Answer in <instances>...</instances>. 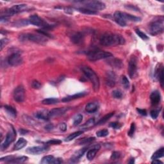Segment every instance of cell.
<instances>
[{"label":"cell","mask_w":164,"mask_h":164,"mask_svg":"<svg viewBox=\"0 0 164 164\" xmlns=\"http://www.w3.org/2000/svg\"><path fill=\"white\" fill-rule=\"evenodd\" d=\"M62 143V141L60 140H58V139H52L48 141L46 144H51V145H56V144H60Z\"/></svg>","instance_id":"cell-48"},{"label":"cell","mask_w":164,"mask_h":164,"mask_svg":"<svg viewBox=\"0 0 164 164\" xmlns=\"http://www.w3.org/2000/svg\"><path fill=\"white\" fill-rule=\"evenodd\" d=\"M87 150V148H83V149L78 150V151H76L75 153V155H74L72 157L71 159V162H77L78 160H80V158H81L84 155V154L85 153Z\"/></svg>","instance_id":"cell-23"},{"label":"cell","mask_w":164,"mask_h":164,"mask_svg":"<svg viewBox=\"0 0 164 164\" xmlns=\"http://www.w3.org/2000/svg\"><path fill=\"white\" fill-rule=\"evenodd\" d=\"M135 123L133 122L132 123V124H131V126H130V129L129 130V132H128V135H129L130 136H132L134 135V133H135Z\"/></svg>","instance_id":"cell-42"},{"label":"cell","mask_w":164,"mask_h":164,"mask_svg":"<svg viewBox=\"0 0 164 164\" xmlns=\"http://www.w3.org/2000/svg\"><path fill=\"white\" fill-rule=\"evenodd\" d=\"M99 42L103 46H116L124 44L126 40L121 35L108 32L101 35Z\"/></svg>","instance_id":"cell-1"},{"label":"cell","mask_w":164,"mask_h":164,"mask_svg":"<svg viewBox=\"0 0 164 164\" xmlns=\"http://www.w3.org/2000/svg\"><path fill=\"white\" fill-rule=\"evenodd\" d=\"M28 142L24 139V138H19V140L17 141V142L15 143L14 147H13V149L14 150H20L21 149H23V147H25L26 146Z\"/></svg>","instance_id":"cell-26"},{"label":"cell","mask_w":164,"mask_h":164,"mask_svg":"<svg viewBox=\"0 0 164 164\" xmlns=\"http://www.w3.org/2000/svg\"><path fill=\"white\" fill-rule=\"evenodd\" d=\"M81 71H83L86 77L91 81L94 91L95 92L99 91L100 86L99 79L94 71L88 66H83L81 68Z\"/></svg>","instance_id":"cell-2"},{"label":"cell","mask_w":164,"mask_h":164,"mask_svg":"<svg viewBox=\"0 0 164 164\" xmlns=\"http://www.w3.org/2000/svg\"><path fill=\"white\" fill-rule=\"evenodd\" d=\"M23 62V58L19 51L13 52L7 58V62L11 66H18Z\"/></svg>","instance_id":"cell-8"},{"label":"cell","mask_w":164,"mask_h":164,"mask_svg":"<svg viewBox=\"0 0 164 164\" xmlns=\"http://www.w3.org/2000/svg\"><path fill=\"white\" fill-rule=\"evenodd\" d=\"M164 30L163 18L159 17L157 20L151 22L149 24V31L153 35H157L163 33Z\"/></svg>","instance_id":"cell-5"},{"label":"cell","mask_w":164,"mask_h":164,"mask_svg":"<svg viewBox=\"0 0 164 164\" xmlns=\"http://www.w3.org/2000/svg\"><path fill=\"white\" fill-rule=\"evenodd\" d=\"M83 133V131H78V132L73 133L72 134H71V135H69L65 139V142L71 141V140H74L75 138H76V137H78V136L81 135Z\"/></svg>","instance_id":"cell-34"},{"label":"cell","mask_w":164,"mask_h":164,"mask_svg":"<svg viewBox=\"0 0 164 164\" xmlns=\"http://www.w3.org/2000/svg\"><path fill=\"white\" fill-rule=\"evenodd\" d=\"M86 95H87V92H79V93H77V94H75L72 95H69V96L63 98L62 101L63 102H69L72 100H75L76 99H79V98L83 97Z\"/></svg>","instance_id":"cell-21"},{"label":"cell","mask_w":164,"mask_h":164,"mask_svg":"<svg viewBox=\"0 0 164 164\" xmlns=\"http://www.w3.org/2000/svg\"><path fill=\"white\" fill-rule=\"evenodd\" d=\"M35 116L37 119H39L44 121H48L50 119V116H49V112L48 110H40L36 112L35 114Z\"/></svg>","instance_id":"cell-24"},{"label":"cell","mask_w":164,"mask_h":164,"mask_svg":"<svg viewBox=\"0 0 164 164\" xmlns=\"http://www.w3.org/2000/svg\"><path fill=\"white\" fill-rule=\"evenodd\" d=\"M101 148V146L99 144H96L94 145L91 149H89L88 151H87V158L89 160H92L94 159V157L96 155L97 151H99Z\"/></svg>","instance_id":"cell-19"},{"label":"cell","mask_w":164,"mask_h":164,"mask_svg":"<svg viewBox=\"0 0 164 164\" xmlns=\"http://www.w3.org/2000/svg\"><path fill=\"white\" fill-rule=\"evenodd\" d=\"M29 24H33V25L37 26L40 28L48 29L51 28L53 26L49 24L47 22L45 21L42 18L40 17L38 15H32L29 17Z\"/></svg>","instance_id":"cell-6"},{"label":"cell","mask_w":164,"mask_h":164,"mask_svg":"<svg viewBox=\"0 0 164 164\" xmlns=\"http://www.w3.org/2000/svg\"><path fill=\"white\" fill-rule=\"evenodd\" d=\"M112 95L116 99H121L122 97V94L121 91H119V90H115L112 92Z\"/></svg>","instance_id":"cell-41"},{"label":"cell","mask_w":164,"mask_h":164,"mask_svg":"<svg viewBox=\"0 0 164 164\" xmlns=\"http://www.w3.org/2000/svg\"><path fill=\"white\" fill-rule=\"evenodd\" d=\"M110 126L112 127V128L115 130H119L122 127V124L121 123L117 122H111L110 124Z\"/></svg>","instance_id":"cell-44"},{"label":"cell","mask_w":164,"mask_h":164,"mask_svg":"<svg viewBox=\"0 0 164 164\" xmlns=\"http://www.w3.org/2000/svg\"><path fill=\"white\" fill-rule=\"evenodd\" d=\"M28 9V5L26 4H18L13 5V7H12L9 10H7V11H5V14L1 15V16H5V17H9L10 16H12L16 13H19L21 12H25Z\"/></svg>","instance_id":"cell-7"},{"label":"cell","mask_w":164,"mask_h":164,"mask_svg":"<svg viewBox=\"0 0 164 164\" xmlns=\"http://www.w3.org/2000/svg\"><path fill=\"white\" fill-rule=\"evenodd\" d=\"M122 15L124 17V19L126 21H132V22H139L140 21L141 19L138 17H136L135 15H131L129 14V13H125V12H122Z\"/></svg>","instance_id":"cell-27"},{"label":"cell","mask_w":164,"mask_h":164,"mask_svg":"<svg viewBox=\"0 0 164 164\" xmlns=\"http://www.w3.org/2000/svg\"><path fill=\"white\" fill-rule=\"evenodd\" d=\"M164 155V148L163 147H161L160 149L157 150V151L155 152L153 155H152L151 159L155 160V159H159V158H162Z\"/></svg>","instance_id":"cell-29"},{"label":"cell","mask_w":164,"mask_h":164,"mask_svg":"<svg viewBox=\"0 0 164 164\" xmlns=\"http://www.w3.org/2000/svg\"><path fill=\"white\" fill-rule=\"evenodd\" d=\"M136 111L138 112V113L139 114L142 115V116H147V111L146 110H144V109H140V108H137L136 109Z\"/></svg>","instance_id":"cell-50"},{"label":"cell","mask_w":164,"mask_h":164,"mask_svg":"<svg viewBox=\"0 0 164 164\" xmlns=\"http://www.w3.org/2000/svg\"><path fill=\"white\" fill-rule=\"evenodd\" d=\"M116 82V75L112 71H108L106 73V76L105 78V83L106 85L113 87L115 86Z\"/></svg>","instance_id":"cell-15"},{"label":"cell","mask_w":164,"mask_h":164,"mask_svg":"<svg viewBox=\"0 0 164 164\" xmlns=\"http://www.w3.org/2000/svg\"><path fill=\"white\" fill-rule=\"evenodd\" d=\"M19 132L21 133V134H22V135H25V134L28 132V131L22 129V130H19Z\"/></svg>","instance_id":"cell-54"},{"label":"cell","mask_w":164,"mask_h":164,"mask_svg":"<svg viewBox=\"0 0 164 164\" xmlns=\"http://www.w3.org/2000/svg\"><path fill=\"white\" fill-rule=\"evenodd\" d=\"M108 130H99L96 133V135L98 136V137H105V136H107L108 135Z\"/></svg>","instance_id":"cell-39"},{"label":"cell","mask_w":164,"mask_h":164,"mask_svg":"<svg viewBox=\"0 0 164 164\" xmlns=\"http://www.w3.org/2000/svg\"><path fill=\"white\" fill-rule=\"evenodd\" d=\"M114 115V112H111V113H109L108 114H106V116H104L103 117H102L101 119L99 121H98L95 125H101L105 124V123L108 121L109 119H110Z\"/></svg>","instance_id":"cell-31"},{"label":"cell","mask_w":164,"mask_h":164,"mask_svg":"<svg viewBox=\"0 0 164 164\" xmlns=\"http://www.w3.org/2000/svg\"><path fill=\"white\" fill-rule=\"evenodd\" d=\"M108 64H110L112 67L116 69H121L123 66L122 62L120 59L118 58H113L108 60Z\"/></svg>","instance_id":"cell-25"},{"label":"cell","mask_w":164,"mask_h":164,"mask_svg":"<svg viewBox=\"0 0 164 164\" xmlns=\"http://www.w3.org/2000/svg\"><path fill=\"white\" fill-rule=\"evenodd\" d=\"M63 162V160L62 158H54L53 156L51 155H47L45 156L42 158V160L40 161V163L42 164H48V163H55L58 164Z\"/></svg>","instance_id":"cell-14"},{"label":"cell","mask_w":164,"mask_h":164,"mask_svg":"<svg viewBox=\"0 0 164 164\" xmlns=\"http://www.w3.org/2000/svg\"><path fill=\"white\" fill-rule=\"evenodd\" d=\"M77 10H78L79 12H80L81 13H85V14H96L97 13V12L96 11H94V10H90L87 9V8H85V7H82V8H78L77 9Z\"/></svg>","instance_id":"cell-35"},{"label":"cell","mask_w":164,"mask_h":164,"mask_svg":"<svg viewBox=\"0 0 164 164\" xmlns=\"http://www.w3.org/2000/svg\"><path fill=\"white\" fill-rule=\"evenodd\" d=\"M87 56L90 61L94 62L101 59L110 58L113 56V54L109 52L104 51L95 48L87 52Z\"/></svg>","instance_id":"cell-4"},{"label":"cell","mask_w":164,"mask_h":164,"mask_svg":"<svg viewBox=\"0 0 164 164\" xmlns=\"http://www.w3.org/2000/svg\"><path fill=\"white\" fill-rule=\"evenodd\" d=\"M135 32H136V34H137L138 36L141 38L142 39V40H148L149 39V37L146 34H145L144 33H143L142 32H141L140 30H138V29H136V30H135Z\"/></svg>","instance_id":"cell-38"},{"label":"cell","mask_w":164,"mask_h":164,"mask_svg":"<svg viewBox=\"0 0 164 164\" xmlns=\"http://www.w3.org/2000/svg\"><path fill=\"white\" fill-rule=\"evenodd\" d=\"M85 35L82 32H75L71 36L72 42L76 44H80L83 42Z\"/></svg>","instance_id":"cell-18"},{"label":"cell","mask_w":164,"mask_h":164,"mask_svg":"<svg viewBox=\"0 0 164 164\" xmlns=\"http://www.w3.org/2000/svg\"><path fill=\"white\" fill-rule=\"evenodd\" d=\"M121 83L123 85V87H124L126 89H129L130 82H129V80H128V79L127 78L126 76H122L121 78Z\"/></svg>","instance_id":"cell-36"},{"label":"cell","mask_w":164,"mask_h":164,"mask_svg":"<svg viewBox=\"0 0 164 164\" xmlns=\"http://www.w3.org/2000/svg\"><path fill=\"white\" fill-rule=\"evenodd\" d=\"M128 163H131V164H133V163H135V158H131L130 161H129V162H128Z\"/></svg>","instance_id":"cell-55"},{"label":"cell","mask_w":164,"mask_h":164,"mask_svg":"<svg viewBox=\"0 0 164 164\" xmlns=\"http://www.w3.org/2000/svg\"><path fill=\"white\" fill-rule=\"evenodd\" d=\"M114 18L115 21H116L117 24H119L121 26L124 27L126 26L127 22L124 19V17H123L122 12L117 11V12H115L114 14Z\"/></svg>","instance_id":"cell-17"},{"label":"cell","mask_w":164,"mask_h":164,"mask_svg":"<svg viewBox=\"0 0 164 164\" xmlns=\"http://www.w3.org/2000/svg\"><path fill=\"white\" fill-rule=\"evenodd\" d=\"M16 135H17V134H16L15 130L14 128L12 126L10 129V130L7 133V135H6V137H5V140L4 141V142L2 144V146H1L2 149H7V147L10 146V144L11 143H12L15 140Z\"/></svg>","instance_id":"cell-10"},{"label":"cell","mask_w":164,"mask_h":164,"mask_svg":"<svg viewBox=\"0 0 164 164\" xmlns=\"http://www.w3.org/2000/svg\"><path fill=\"white\" fill-rule=\"evenodd\" d=\"M95 140L94 137H90V138H83L80 142V145L82 144H90L92 142Z\"/></svg>","instance_id":"cell-40"},{"label":"cell","mask_w":164,"mask_h":164,"mask_svg":"<svg viewBox=\"0 0 164 164\" xmlns=\"http://www.w3.org/2000/svg\"><path fill=\"white\" fill-rule=\"evenodd\" d=\"M99 104L97 102H92L87 104L85 106V110L89 114H93L97 112L99 109Z\"/></svg>","instance_id":"cell-22"},{"label":"cell","mask_w":164,"mask_h":164,"mask_svg":"<svg viewBox=\"0 0 164 164\" xmlns=\"http://www.w3.org/2000/svg\"><path fill=\"white\" fill-rule=\"evenodd\" d=\"M150 99L153 105L156 106L159 104L161 100V94L158 91H155L151 93L150 95Z\"/></svg>","instance_id":"cell-20"},{"label":"cell","mask_w":164,"mask_h":164,"mask_svg":"<svg viewBox=\"0 0 164 164\" xmlns=\"http://www.w3.org/2000/svg\"><path fill=\"white\" fill-rule=\"evenodd\" d=\"M59 101L58 99H56V98H47V99H44L42 103L43 105H54V104L58 103Z\"/></svg>","instance_id":"cell-33"},{"label":"cell","mask_w":164,"mask_h":164,"mask_svg":"<svg viewBox=\"0 0 164 164\" xmlns=\"http://www.w3.org/2000/svg\"><path fill=\"white\" fill-rule=\"evenodd\" d=\"M4 108H5V110H6L7 114H9L10 116L15 118L16 116H17V111H16L15 109L13 107H12V106H9V105H5L4 106Z\"/></svg>","instance_id":"cell-28"},{"label":"cell","mask_w":164,"mask_h":164,"mask_svg":"<svg viewBox=\"0 0 164 164\" xmlns=\"http://www.w3.org/2000/svg\"><path fill=\"white\" fill-rule=\"evenodd\" d=\"M94 125H95V119L94 118H91L89 120H88V121L85 123L83 125H82L81 128L83 130H87V129H89V128L93 127Z\"/></svg>","instance_id":"cell-30"},{"label":"cell","mask_w":164,"mask_h":164,"mask_svg":"<svg viewBox=\"0 0 164 164\" xmlns=\"http://www.w3.org/2000/svg\"><path fill=\"white\" fill-rule=\"evenodd\" d=\"M9 42V40L7 39V38H4L1 40V50H3L5 46L7 45Z\"/></svg>","instance_id":"cell-49"},{"label":"cell","mask_w":164,"mask_h":164,"mask_svg":"<svg viewBox=\"0 0 164 164\" xmlns=\"http://www.w3.org/2000/svg\"><path fill=\"white\" fill-rule=\"evenodd\" d=\"M82 120H83V116L81 114H78L73 119V125L74 126H77L80 124Z\"/></svg>","instance_id":"cell-37"},{"label":"cell","mask_w":164,"mask_h":164,"mask_svg":"<svg viewBox=\"0 0 164 164\" xmlns=\"http://www.w3.org/2000/svg\"><path fill=\"white\" fill-rule=\"evenodd\" d=\"M19 39L21 42L28 40L30 41V42L39 44H44L47 42L48 37L40 34H34L27 33V34H23L20 35L19 37Z\"/></svg>","instance_id":"cell-3"},{"label":"cell","mask_w":164,"mask_h":164,"mask_svg":"<svg viewBox=\"0 0 164 164\" xmlns=\"http://www.w3.org/2000/svg\"><path fill=\"white\" fill-rule=\"evenodd\" d=\"M49 149V147L46 145L39 146H34L31 147H28L26 149V153L31 155H40L42 153L47 151Z\"/></svg>","instance_id":"cell-13"},{"label":"cell","mask_w":164,"mask_h":164,"mask_svg":"<svg viewBox=\"0 0 164 164\" xmlns=\"http://www.w3.org/2000/svg\"><path fill=\"white\" fill-rule=\"evenodd\" d=\"M160 114V110H153L151 111V112H150V115H151V116L153 119H156L158 117V115Z\"/></svg>","instance_id":"cell-46"},{"label":"cell","mask_w":164,"mask_h":164,"mask_svg":"<svg viewBox=\"0 0 164 164\" xmlns=\"http://www.w3.org/2000/svg\"><path fill=\"white\" fill-rule=\"evenodd\" d=\"M54 128V126L53 124H48L45 126V129L48 131H50L51 130H53Z\"/></svg>","instance_id":"cell-52"},{"label":"cell","mask_w":164,"mask_h":164,"mask_svg":"<svg viewBox=\"0 0 164 164\" xmlns=\"http://www.w3.org/2000/svg\"><path fill=\"white\" fill-rule=\"evenodd\" d=\"M13 99L17 103H22L25 99V91L23 86H18L13 91Z\"/></svg>","instance_id":"cell-12"},{"label":"cell","mask_w":164,"mask_h":164,"mask_svg":"<svg viewBox=\"0 0 164 164\" xmlns=\"http://www.w3.org/2000/svg\"><path fill=\"white\" fill-rule=\"evenodd\" d=\"M32 86L35 89H40L42 87V85L39 81L37 80H34L32 83Z\"/></svg>","instance_id":"cell-43"},{"label":"cell","mask_w":164,"mask_h":164,"mask_svg":"<svg viewBox=\"0 0 164 164\" xmlns=\"http://www.w3.org/2000/svg\"><path fill=\"white\" fill-rule=\"evenodd\" d=\"M14 158H15L14 156H7V157L1 158L0 161H1V162H5L9 163V162H10L11 160H13Z\"/></svg>","instance_id":"cell-45"},{"label":"cell","mask_w":164,"mask_h":164,"mask_svg":"<svg viewBox=\"0 0 164 164\" xmlns=\"http://www.w3.org/2000/svg\"><path fill=\"white\" fill-rule=\"evenodd\" d=\"M28 157H26V156H22V157L14 158L13 160H12L9 162V163H23L24 162H26V160H28Z\"/></svg>","instance_id":"cell-32"},{"label":"cell","mask_w":164,"mask_h":164,"mask_svg":"<svg viewBox=\"0 0 164 164\" xmlns=\"http://www.w3.org/2000/svg\"><path fill=\"white\" fill-rule=\"evenodd\" d=\"M60 130L62 132H65L67 130V124L65 122H62L60 124Z\"/></svg>","instance_id":"cell-51"},{"label":"cell","mask_w":164,"mask_h":164,"mask_svg":"<svg viewBox=\"0 0 164 164\" xmlns=\"http://www.w3.org/2000/svg\"><path fill=\"white\" fill-rule=\"evenodd\" d=\"M137 71V58L135 56H132L128 64V73L131 78L135 77Z\"/></svg>","instance_id":"cell-11"},{"label":"cell","mask_w":164,"mask_h":164,"mask_svg":"<svg viewBox=\"0 0 164 164\" xmlns=\"http://www.w3.org/2000/svg\"><path fill=\"white\" fill-rule=\"evenodd\" d=\"M69 109V108L67 107L52 109L49 112V116H50V118H53V117L62 116V115L64 114L66 112H67Z\"/></svg>","instance_id":"cell-16"},{"label":"cell","mask_w":164,"mask_h":164,"mask_svg":"<svg viewBox=\"0 0 164 164\" xmlns=\"http://www.w3.org/2000/svg\"><path fill=\"white\" fill-rule=\"evenodd\" d=\"M152 163H154V164H156V163H161V164H162L163 162H161L160 160H159L158 159H155V160H153V162H151Z\"/></svg>","instance_id":"cell-53"},{"label":"cell","mask_w":164,"mask_h":164,"mask_svg":"<svg viewBox=\"0 0 164 164\" xmlns=\"http://www.w3.org/2000/svg\"><path fill=\"white\" fill-rule=\"evenodd\" d=\"M84 4V7L87 9L96 11L102 10L105 9L106 5L104 3L99 1H87L82 2Z\"/></svg>","instance_id":"cell-9"},{"label":"cell","mask_w":164,"mask_h":164,"mask_svg":"<svg viewBox=\"0 0 164 164\" xmlns=\"http://www.w3.org/2000/svg\"><path fill=\"white\" fill-rule=\"evenodd\" d=\"M121 157V153L118 151H114L111 155L110 158L112 160H117Z\"/></svg>","instance_id":"cell-47"}]
</instances>
